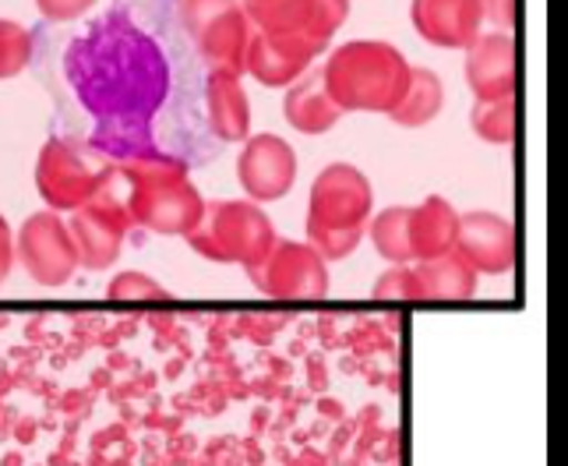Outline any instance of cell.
<instances>
[{
	"instance_id": "obj_28",
	"label": "cell",
	"mask_w": 568,
	"mask_h": 466,
	"mask_svg": "<svg viewBox=\"0 0 568 466\" xmlns=\"http://www.w3.org/2000/svg\"><path fill=\"white\" fill-rule=\"evenodd\" d=\"M244 4H268V0H244Z\"/></svg>"
},
{
	"instance_id": "obj_12",
	"label": "cell",
	"mask_w": 568,
	"mask_h": 466,
	"mask_svg": "<svg viewBox=\"0 0 568 466\" xmlns=\"http://www.w3.org/2000/svg\"><path fill=\"white\" fill-rule=\"evenodd\" d=\"M456 255L484 276H501L516 265V230L495 212H466L456 230Z\"/></svg>"
},
{
	"instance_id": "obj_22",
	"label": "cell",
	"mask_w": 568,
	"mask_h": 466,
	"mask_svg": "<svg viewBox=\"0 0 568 466\" xmlns=\"http://www.w3.org/2000/svg\"><path fill=\"white\" fill-rule=\"evenodd\" d=\"M469 128H474L477 139H484V142L508 145L516 139V95H508V100H491V103H474Z\"/></svg>"
},
{
	"instance_id": "obj_9",
	"label": "cell",
	"mask_w": 568,
	"mask_h": 466,
	"mask_svg": "<svg viewBox=\"0 0 568 466\" xmlns=\"http://www.w3.org/2000/svg\"><path fill=\"white\" fill-rule=\"evenodd\" d=\"M247 280L280 301H318L328 290V272L311 244L276 237L265 255L247 265Z\"/></svg>"
},
{
	"instance_id": "obj_13",
	"label": "cell",
	"mask_w": 568,
	"mask_h": 466,
	"mask_svg": "<svg viewBox=\"0 0 568 466\" xmlns=\"http://www.w3.org/2000/svg\"><path fill=\"white\" fill-rule=\"evenodd\" d=\"M466 82L477 103L516 95V43L508 32H484L466 47Z\"/></svg>"
},
{
	"instance_id": "obj_10",
	"label": "cell",
	"mask_w": 568,
	"mask_h": 466,
	"mask_svg": "<svg viewBox=\"0 0 568 466\" xmlns=\"http://www.w3.org/2000/svg\"><path fill=\"white\" fill-rule=\"evenodd\" d=\"M237 181L251 202H280L297 181V152L280 134H254L237 160Z\"/></svg>"
},
{
	"instance_id": "obj_20",
	"label": "cell",
	"mask_w": 568,
	"mask_h": 466,
	"mask_svg": "<svg viewBox=\"0 0 568 466\" xmlns=\"http://www.w3.org/2000/svg\"><path fill=\"white\" fill-rule=\"evenodd\" d=\"M445 103V85L435 71L427 68H409V82L406 92L399 95V103L388 110V116L396 121L399 128H424L438 116Z\"/></svg>"
},
{
	"instance_id": "obj_1",
	"label": "cell",
	"mask_w": 568,
	"mask_h": 466,
	"mask_svg": "<svg viewBox=\"0 0 568 466\" xmlns=\"http://www.w3.org/2000/svg\"><path fill=\"white\" fill-rule=\"evenodd\" d=\"M29 68L68 139L103 160L194 170L223 149L205 124V64L181 0H113L82 26H36Z\"/></svg>"
},
{
	"instance_id": "obj_14",
	"label": "cell",
	"mask_w": 568,
	"mask_h": 466,
	"mask_svg": "<svg viewBox=\"0 0 568 466\" xmlns=\"http://www.w3.org/2000/svg\"><path fill=\"white\" fill-rule=\"evenodd\" d=\"M409 18L430 47L466 50L480 36L484 4L480 0H414Z\"/></svg>"
},
{
	"instance_id": "obj_19",
	"label": "cell",
	"mask_w": 568,
	"mask_h": 466,
	"mask_svg": "<svg viewBox=\"0 0 568 466\" xmlns=\"http://www.w3.org/2000/svg\"><path fill=\"white\" fill-rule=\"evenodd\" d=\"M414 276L420 286V301H466L477 294V272L469 269L456 251L417 262Z\"/></svg>"
},
{
	"instance_id": "obj_26",
	"label": "cell",
	"mask_w": 568,
	"mask_h": 466,
	"mask_svg": "<svg viewBox=\"0 0 568 466\" xmlns=\"http://www.w3.org/2000/svg\"><path fill=\"white\" fill-rule=\"evenodd\" d=\"M39 14L50 26H71L74 18H82L95 8V0H36Z\"/></svg>"
},
{
	"instance_id": "obj_18",
	"label": "cell",
	"mask_w": 568,
	"mask_h": 466,
	"mask_svg": "<svg viewBox=\"0 0 568 466\" xmlns=\"http://www.w3.org/2000/svg\"><path fill=\"white\" fill-rule=\"evenodd\" d=\"M456 230L459 212L442 194H430L417 209H409V251H414V262L438 259L445 251H453Z\"/></svg>"
},
{
	"instance_id": "obj_6",
	"label": "cell",
	"mask_w": 568,
	"mask_h": 466,
	"mask_svg": "<svg viewBox=\"0 0 568 466\" xmlns=\"http://www.w3.org/2000/svg\"><path fill=\"white\" fill-rule=\"evenodd\" d=\"M181 18L205 71L244 74L251 22L241 0H181Z\"/></svg>"
},
{
	"instance_id": "obj_11",
	"label": "cell",
	"mask_w": 568,
	"mask_h": 466,
	"mask_svg": "<svg viewBox=\"0 0 568 466\" xmlns=\"http://www.w3.org/2000/svg\"><path fill=\"white\" fill-rule=\"evenodd\" d=\"M18 259L29 269V276L43 286H61L71 280L78 265V251L71 241V230L53 216V212H39L22 226L18 237Z\"/></svg>"
},
{
	"instance_id": "obj_16",
	"label": "cell",
	"mask_w": 568,
	"mask_h": 466,
	"mask_svg": "<svg viewBox=\"0 0 568 466\" xmlns=\"http://www.w3.org/2000/svg\"><path fill=\"white\" fill-rule=\"evenodd\" d=\"M205 124L220 145L247 139L251 107H247V92L237 74L205 71Z\"/></svg>"
},
{
	"instance_id": "obj_15",
	"label": "cell",
	"mask_w": 568,
	"mask_h": 466,
	"mask_svg": "<svg viewBox=\"0 0 568 466\" xmlns=\"http://www.w3.org/2000/svg\"><path fill=\"white\" fill-rule=\"evenodd\" d=\"M311 64H315V57H311L304 47L290 43V39H283V36L251 29L247 53H244V71H251L262 85L290 89Z\"/></svg>"
},
{
	"instance_id": "obj_4",
	"label": "cell",
	"mask_w": 568,
	"mask_h": 466,
	"mask_svg": "<svg viewBox=\"0 0 568 466\" xmlns=\"http://www.w3.org/2000/svg\"><path fill=\"white\" fill-rule=\"evenodd\" d=\"M375 205L371 181L349 163H328L311 184V209L304 220L307 244L322 262H339L354 255L364 237V223Z\"/></svg>"
},
{
	"instance_id": "obj_27",
	"label": "cell",
	"mask_w": 568,
	"mask_h": 466,
	"mask_svg": "<svg viewBox=\"0 0 568 466\" xmlns=\"http://www.w3.org/2000/svg\"><path fill=\"white\" fill-rule=\"evenodd\" d=\"M11 255H14V247H11V230H8V223H4V220H0V283L8 280Z\"/></svg>"
},
{
	"instance_id": "obj_21",
	"label": "cell",
	"mask_w": 568,
	"mask_h": 466,
	"mask_svg": "<svg viewBox=\"0 0 568 466\" xmlns=\"http://www.w3.org/2000/svg\"><path fill=\"white\" fill-rule=\"evenodd\" d=\"M371 241H375L378 255L392 265L414 262V251H409V209L406 205L385 209L382 216L371 223Z\"/></svg>"
},
{
	"instance_id": "obj_8",
	"label": "cell",
	"mask_w": 568,
	"mask_h": 466,
	"mask_svg": "<svg viewBox=\"0 0 568 466\" xmlns=\"http://www.w3.org/2000/svg\"><path fill=\"white\" fill-rule=\"evenodd\" d=\"M244 11L251 29L283 36L318 61L328 50V39L346 22L349 0H268V4H244Z\"/></svg>"
},
{
	"instance_id": "obj_2",
	"label": "cell",
	"mask_w": 568,
	"mask_h": 466,
	"mask_svg": "<svg viewBox=\"0 0 568 466\" xmlns=\"http://www.w3.org/2000/svg\"><path fill=\"white\" fill-rule=\"evenodd\" d=\"M187 173V166L173 160L113 163V188L128 209L131 226H145L163 237H187L205 212L202 194Z\"/></svg>"
},
{
	"instance_id": "obj_24",
	"label": "cell",
	"mask_w": 568,
	"mask_h": 466,
	"mask_svg": "<svg viewBox=\"0 0 568 466\" xmlns=\"http://www.w3.org/2000/svg\"><path fill=\"white\" fill-rule=\"evenodd\" d=\"M378 301H420V286L409 265H392L385 276L375 283Z\"/></svg>"
},
{
	"instance_id": "obj_7",
	"label": "cell",
	"mask_w": 568,
	"mask_h": 466,
	"mask_svg": "<svg viewBox=\"0 0 568 466\" xmlns=\"http://www.w3.org/2000/svg\"><path fill=\"white\" fill-rule=\"evenodd\" d=\"M110 166L113 160H103L85 145L71 139H50L39 152L36 184L53 209H78L103 188Z\"/></svg>"
},
{
	"instance_id": "obj_23",
	"label": "cell",
	"mask_w": 568,
	"mask_h": 466,
	"mask_svg": "<svg viewBox=\"0 0 568 466\" xmlns=\"http://www.w3.org/2000/svg\"><path fill=\"white\" fill-rule=\"evenodd\" d=\"M32 61V29L0 18V78L22 74Z\"/></svg>"
},
{
	"instance_id": "obj_5",
	"label": "cell",
	"mask_w": 568,
	"mask_h": 466,
	"mask_svg": "<svg viewBox=\"0 0 568 466\" xmlns=\"http://www.w3.org/2000/svg\"><path fill=\"white\" fill-rule=\"evenodd\" d=\"M276 241L272 220L258 202H205L202 220L187 233V244L209 262H241L244 269L258 262Z\"/></svg>"
},
{
	"instance_id": "obj_17",
	"label": "cell",
	"mask_w": 568,
	"mask_h": 466,
	"mask_svg": "<svg viewBox=\"0 0 568 466\" xmlns=\"http://www.w3.org/2000/svg\"><path fill=\"white\" fill-rule=\"evenodd\" d=\"M283 113L290 128H297L301 134H325L328 128H336L343 121V110L332 103V95L325 89V71L307 68L297 82L290 85Z\"/></svg>"
},
{
	"instance_id": "obj_3",
	"label": "cell",
	"mask_w": 568,
	"mask_h": 466,
	"mask_svg": "<svg viewBox=\"0 0 568 466\" xmlns=\"http://www.w3.org/2000/svg\"><path fill=\"white\" fill-rule=\"evenodd\" d=\"M322 71L332 103L343 113H388L409 82L406 57L382 39H354V43L336 47Z\"/></svg>"
},
{
	"instance_id": "obj_25",
	"label": "cell",
	"mask_w": 568,
	"mask_h": 466,
	"mask_svg": "<svg viewBox=\"0 0 568 466\" xmlns=\"http://www.w3.org/2000/svg\"><path fill=\"white\" fill-rule=\"evenodd\" d=\"M106 294L113 301H166L170 297L160 283L149 280V276H139V272H124V276H116Z\"/></svg>"
}]
</instances>
